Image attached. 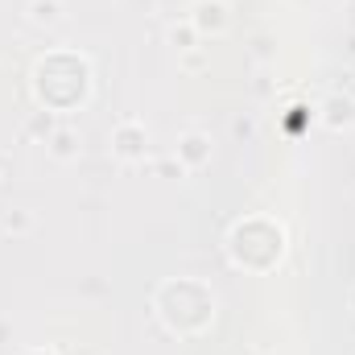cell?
Wrapping results in <instances>:
<instances>
[{"label":"cell","instance_id":"obj_5","mask_svg":"<svg viewBox=\"0 0 355 355\" xmlns=\"http://www.w3.org/2000/svg\"><path fill=\"white\" fill-rule=\"evenodd\" d=\"M186 21L194 25L198 37H219V33H227V25H232V8H227L223 0H194Z\"/></svg>","mask_w":355,"mask_h":355},{"label":"cell","instance_id":"obj_11","mask_svg":"<svg viewBox=\"0 0 355 355\" xmlns=\"http://www.w3.org/2000/svg\"><path fill=\"white\" fill-rule=\"evenodd\" d=\"M0 227H4V232H29V227H33V215H29V211H12V215L0 219Z\"/></svg>","mask_w":355,"mask_h":355},{"label":"cell","instance_id":"obj_1","mask_svg":"<svg viewBox=\"0 0 355 355\" xmlns=\"http://www.w3.org/2000/svg\"><path fill=\"white\" fill-rule=\"evenodd\" d=\"M33 99L46 112H79L91 99V62L79 50H46L33 62Z\"/></svg>","mask_w":355,"mask_h":355},{"label":"cell","instance_id":"obj_10","mask_svg":"<svg viewBox=\"0 0 355 355\" xmlns=\"http://www.w3.org/2000/svg\"><path fill=\"white\" fill-rule=\"evenodd\" d=\"M170 42L178 46V54H186V50H194V46H198V33H194V25H190V21H182V25L170 29Z\"/></svg>","mask_w":355,"mask_h":355},{"label":"cell","instance_id":"obj_4","mask_svg":"<svg viewBox=\"0 0 355 355\" xmlns=\"http://www.w3.org/2000/svg\"><path fill=\"white\" fill-rule=\"evenodd\" d=\"M107 145H112V153H116L120 162H145V153H149V128L128 116V120H120V124L112 128Z\"/></svg>","mask_w":355,"mask_h":355},{"label":"cell","instance_id":"obj_8","mask_svg":"<svg viewBox=\"0 0 355 355\" xmlns=\"http://www.w3.org/2000/svg\"><path fill=\"white\" fill-rule=\"evenodd\" d=\"M46 149H50V157H58V162H75V157H79V132H75L71 124H58V128L46 137Z\"/></svg>","mask_w":355,"mask_h":355},{"label":"cell","instance_id":"obj_7","mask_svg":"<svg viewBox=\"0 0 355 355\" xmlns=\"http://www.w3.org/2000/svg\"><path fill=\"white\" fill-rule=\"evenodd\" d=\"M318 124H327L331 132L355 128V99L347 91H327V95L318 99Z\"/></svg>","mask_w":355,"mask_h":355},{"label":"cell","instance_id":"obj_14","mask_svg":"<svg viewBox=\"0 0 355 355\" xmlns=\"http://www.w3.org/2000/svg\"><path fill=\"white\" fill-rule=\"evenodd\" d=\"M4 178H8V162H4V157H0V182H4Z\"/></svg>","mask_w":355,"mask_h":355},{"label":"cell","instance_id":"obj_9","mask_svg":"<svg viewBox=\"0 0 355 355\" xmlns=\"http://www.w3.org/2000/svg\"><path fill=\"white\" fill-rule=\"evenodd\" d=\"M62 17V0H29V21L33 25H54Z\"/></svg>","mask_w":355,"mask_h":355},{"label":"cell","instance_id":"obj_12","mask_svg":"<svg viewBox=\"0 0 355 355\" xmlns=\"http://www.w3.org/2000/svg\"><path fill=\"white\" fill-rule=\"evenodd\" d=\"M182 67H186V71H202V67H207V50H202V46L186 50V54H182Z\"/></svg>","mask_w":355,"mask_h":355},{"label":"cell","instance_id":"obj_3","mask_svg":"<svg viewBox=\"0 0 355 355\" xmlns=\"http://www.w3.org/2000/svg\"><path fill=\"white\" fill-rule=\"evenodd\" d=\"M285 244H289V236H285L281 219H272V215H244L227 232V261L236 268H248V272H268V268L281 265Z\"/></svg>","mask_w":355,"mask_h":355},{"label":"cell","instance_id":"obj_2","mask_svg":"<svg viewBox=\"0 0 355 355\" xmlns=\"http://www.w3.org/2000/svg\"><path fill=\"white\" fill-rule=\"evenodd\" d=\"M215 310H219V297L198 277H166L153 289V314L162 318L166 331H174L182 339L202 335L215 322Z\"/></svg>","mask_w":355,"mask_h":355},{"label":"cell","instance_id":"obj_6","mask_svg":"<svg viewBox=\"0 0 355 355\" xmlns=\"http://www.w3.org/2000/svg\"><path fill=\"white\" fill-rule=\"evenodd\" d=\"M174 157L186 166V170H202V166L215 157V141H211V132H202V128H186V132L178 137V145H174Z\"/></svg>","mask_w":355,"mask_h":355},{"label":"cell","instance_id":"obj_13","mask_svg":"<svg viewBox=\"0 0 355 355\" xmlns=\"http://www.w3.org/2000/svg\"><path fill=\"white\" fill-rule=\"evenodd\" d=\"M21 355H58V352H50V347H25Z\"/></svg>","mask_w":355,"mask_h":355}]
</instances>
